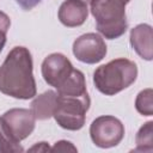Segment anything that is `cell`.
<instances>
[{"label": "cell", "instance_id": "cell-1", "mask_svg": "<svg viewBox=\"0 0 153 153\" xmlns=\"http://www.w3.org/2000/svg\"><path fill=\"white\" fill-rule=\"evenodd\" d=\"M0 91L18 99L36 96V81L32 73V57L25 47H14L0 67Z\"/></svg>", "mask_w": 153, "mask_h": 153}, {"label": "cell", "instance_id": "cell-2", "mask_svg": "<svg viewBox=\"0 0 153 153\" xmlns=\"http://www.w3.org/2000/svg\"><path fill=\"white\" fill-rule=\"evenodd\" d=\"M136 63L128 59L120 57L99 66L93 73V84L100 93L114 96L128 88L136 80Z\"/></svg>", "mask_w": 153, "mask_h": 153}, {"label": "cell", "instance_id": "cell-3", "mask_svg": "<svg viewBox=\"0 0 153 153\" xmlns=\"http://www.w3.org/2000/svg\"><path fill=\"white\" fill-rule=\"evenodd\" d=\"M90 4L96 27L105 38L115 39L127 31L126 4L122 0H91Z\"/></svg>", "mask_w": 153, "mask_h": 153}, {"label": "cell", "instance_id": "cell-4", "mask_svg": "<svg viewBox=\"0 0 153 153\" xmlns=\"http://www.w3.org/2000/svg\"><path fill=\"white\" fill-rule=\"evenodd\" d=\"M90 97L57 94L54 118L57 124L67 130H79L84 127L86 112L90 109Z\"/></svg>", "mask_w": 153, "mask_h": 153}, {"label": "cell", "instance_id": "cell-5", "mask_svg": "<svg viewBox=\"0 0 153 153\" xmlns=\"http://www.w3.org/2000/svg\"><path fill=\"white\" fill-rule=\"evenodd\" d=\"M90 135L93 143L100 148L115 147L124 136V126L115 116H99L92 122Z\"/></svg>", "mask_w": 153, "mask_h": 153}, {"label": "cell", "instance_id": "cell-6", "mask_svg": "<svg viewBox=\"0 0 153 153\" xmlns=\"http://www.w3.org/2000/svg\"><path fill=\"white\" fill-rule=\"evenodd\" d=\"M74 56L88 65L102 61L106 55V44L98 33L88 32L78 37L73 43Z\"/></svg>", "mask_w": 153, "mask_h": 153}, {"label": "cell", "instance_id": "cell-7", "mask_svg": "<svg viewBox=\"0 0 153 153\" xmlns=\"http://www.w3.org/2000/svg\"><path fill=\"white\" fill-rule=\"evenodd\" d=\"M4 126L18 142L26 139L35 129V116L29 109H11L0 116Z\"/></svg>", "mask_w": 153, "mask_h": 153}, {"label": "cell", "instance_id": "cell-8", "mask_svg": "<svg viewBox=\"0 0 153 153\" xmlns=\"http://www.w3.org/2000/svg\"><path fill=\"white\" fill-rule=\"evenodd\" d=\"M74 67L71 61L60 53L48 55L42 62V75L45 82L55 88L60 87L71 75Z\"/></svg>", "mask_w": 153, "mask_h": 153}, {"label": "cell", "instance_id": "cell-9", "mask_svg": "<svg viewBox=\"0 0 153 153\" xmlns=\"http://www.w3.org/2000/svg\"><path fill=\"white\" fill-rule=\"evenodd\" d=\"M57 16L65 26H80L85 23L88 16L87 4L79 0H66L61 4Z\"/></svg>", "mask_w": 153, "mask_h": 153}, {"label": "cell", "instance_id": "cell-10", "mask_svg": "<svg viewBox=\"0 0 153 153\" xmlns=\"http://www.w3.org/2000/svg\"><path fill=\"white\" fill-rule=\"evenodd\" d=\"M130 44L133 49L145 60H152V26L140 24L130 31Z\"/></svg>", "mask_w": 153, "mask_h": 153}, {"label": "cell", "instance_id": "cell-11", "mask_svg": "<svg viewBox=\"0 0 153 153\" xmlns=\"http://www.w3.org/2000/svg\"><path fill=\"white\" fill-rule=\"evenodd\" d=\"M57 93L54 91H45L44 93L36 97L31 103V111L36 120H48L53 116Z\"/></svg>", "mask_w": 153, "mask_h": 153}, {"label": "cell", "instance_id": "cell-12", "mask_svg": "<svg viewBox=\"0 0 153 153\" xmlns=\"http://www.w3.org/2000/svg\"><path fill=\"white\" fill-rule=\"evenodd\" d=\"M153 122L145 123L136 134L135 152H152L153 151Z\"/></svg>", "mask_w": 153, "mask_h": 153}, {"label": "cell", "instance_id": "cell-13", "mask_svg": "<svg viewBox=\"0 0 153 153\" xmlns=\"http://www.w3.org/2000/svg\"><path fill=\"white\" fill-rule=\"evenodd\" d=\"M20 142L16 141L13 136L10 134V131L4 126L1 118H0V152L1 153H16V152H23L24 148L19 145Z\"/></svg>", "mask_w": 153, "mask_h": 153}, {"label": "cell", "instance_id": "cell-14", "mask_svg": "<svg viewBox=\"0 0 153 153\" xmlns=\"http://www.w3.org/2000/svg\"><path fill=\"white\" fill-rule=\"evenodd\" d=\"M152 90L146 88L141 91L135 100V108L137 112H140L143 116H152L153 114V102H152Z\"/></svg>", "mask_w": 153, "mask_h": 153}, {"label": "cell", "instance_id": "cell-15", "mask_svg": "<svg viewBox=\"0 0 153 153\" xmlns=\"http://www.w3.org/2000/svg\"><path fill=\"white\" fill-rule=\"evenodd\" d=\"M51 152H67V151H72V152H76V148L69 142V141H59L55 143V146L53 148H50Z\"/></svg>", "mask_w": 153, "mask_h": 153}, {"label": "cell", "instance_id": "cell-16", "mask_svg": "<svg viewBox=\"0 0 153 153\" xmlns=\"http://www.w3.org/2000/svg\"><path fill=\"white\" fill-rule=\"evenodd\" d=\"M16 2H17L23 10L30 11V10H32L35 6H37V5L41 2V0H16Z\"/></svg>", "mask_w": 153, "mask_h": 153}, {"label": "cell", "instance_id": "cell-17", "mask_svg": "<svg viewBox=\"0 0 153 153\" xmlns=\"http://www.w3.org/2000/svg\"><path fill=\"white\" fill-rule=\"evenodd\" d=\"M10 26H11V19H10V17L6 13H4V12L0 11V31H4V32L7 33Z\"/></svg>", "mask_w": 153, "mask_h": 153}, {"label": "cell", "instance_id": "cell-18", "mask_svg": "<svg viewBox=\"0 0 153 153\" xmlns=\"http://www.w3.org/2000/svg\"><path fill=\"white\" fill-rule=\"evenodd\" d=\"M29 151L30 152H33V151H43V152H47V151H50V148L47 145V142H39V145H36V146L31 147Z\"/></svg>", "mask_w": 153, "mask_h": 153}, {"label": "cell", "instance_id": "cell-19", "mask_svg": "<svg viewBox=\"0 0 153 153\" xmlns=\"http://www.w3.org/2000/svg\"><path fill=\"white\" fill-rule=\"evenodd\" d=\"M5 43H6V32L0 31V53H1V50H2V48H4V45H5Z\"/></svg>", "mask_w": 153, "mask_h": 153}, {"label": "cell", "instance_id": "cell-20", "mask_svg": "<svg viewBox=\"0 0 153 153\" xmlns=\"http://www.w3.org/2000/svg\"><path fill=\"white\" fill-rule=\"evenodd\" d=\"M79 1H82V2H85V4H88V2H91V0H79Z\"/></svg>", "mask_w": 153, "mask_h": 153}, {"label": "cell", "instance_id": "cell-21", "mask_svg": "<svg viewBox=\"0 0 153 153\" xmlns=\"http://www.w3.org/2000/svg\"><path fill=\"white\" fill-rule=\"evenodd\" d=\"M122 1H123V2H124V4H128V2H129V1H130V0H122Z\"/></svg>", "mask_w": 153, "mask_h": 153}]
</instances>
